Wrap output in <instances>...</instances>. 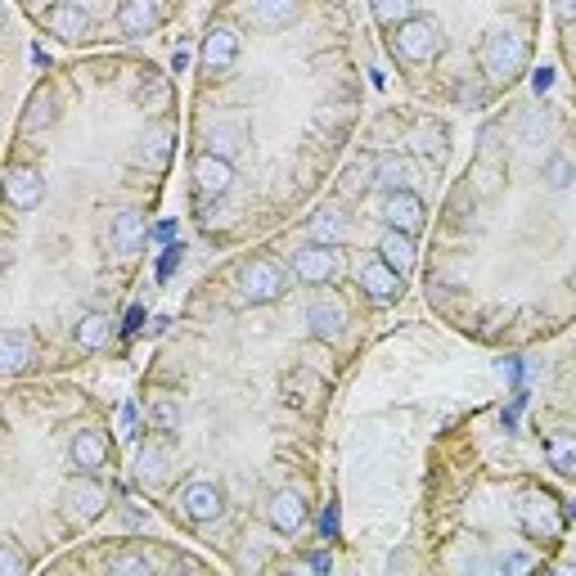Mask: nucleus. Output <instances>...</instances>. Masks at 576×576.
<instances>
[{
  "label": "nucleus",
  "mask_w": 576,
  "mask_h": 576,
  "mask_svg": "<svg viewBox=\"0 0 576 576\" xmlns=\"http://www.w3.org/2000/svg\"><path fill=\"white\" fill-rule=\"evenodd\" d=\"M189 176H194V189L198 194H207V198H221L225 189L234 185V162L230 158H221V153H198L194 158V167H189Z\"/></svg>",
  "instance_id": "obj_6"
},
{
  "label": "nucleus",
  "mask_w": 576,
  "mask_h": 576,
  "mask_svg": "<svg viewBox=\"0 0 576 576\" xmlns=\"http://www.w3.org/2000/svg\"><path fill=\"white\" fill-rule=\"evenodd\" d=\"M369 185H374V162H351V167L342 171L338 194H342V198H365Z\"/></svg>",
  "instance_id": "obj_27"
},
{
  "label": "nucleus",
  "mask_w": 576,
  "mask_h": 576,
  "mask_svg": "<svg viewBox=\"0 0 576 576\" xmlns=\"http://www.w3.org/2000/svg\"><path fill=\"white\" fill-rule=\"evenodd\" d=\"M239 140H243V131H239V126H225V131H216V135H212V153H221V158H230V153L239 149Z\"/></svg>",
  "instance_id": "obj_34"
},
{
  "label": "nucleus",
  "mask_w": 576,
  "mask_h": 576,
  "mask_svg": "<svg viewBox=\"0 0 576 576\" xmlns=\"http://www.w3.org/2000/svg\"><path fill=\"white\" fill-rule=\"evenodd\" d=\"M338 270L342 257L333 252V243H306V248L293 252V275L302 284H329V279H338Z\"/></svg>",
  "instance_id": "obj_4"
},
{
  "label": "nucleus",
  "mask_w": 576,
  "mask_h": 576,
  "mask_svg": "<svg viewBox=\"0 0 576 576\" xmlns=\"http://www.w3.org/2000/svg\"><path fill=\"white\" fill-rule=\"evenodd\" d=\"M149 419H153V428H158V432H176L180 428V410L171 401H153Z\"/></svg>",
  "instance_id": "obj_32"
},
{
  "label": "nucleus",
  "mask_w": 576,
  "mask_h": 576,
  "mask_svg": "<svg viewBox=\"0 0 576 576\" xmlns=\"http://www.w3.org/2000/svg\"><path fill=\"white\" fill-rule=\"evenodd\" d=\"M545 450H549V464H554L558 473H576V432H554Z\"/></svg>",
  "instance_id": "obj_26"
},
{
  "label": "nucleus",
  "mask_w": 576,
  "mask_h": 576,
  "mask_svg": "<svg viewBox=\"0 0 576 576\" xmlns=\"http://www.w3.org/2000/svg\"><path fill=\"white\" fill-rule=\"evenodd\" d=\"M54 122V99L50 90H36L32 99H27V113H23V126L32 131V126H50Z\"/></svg>",
  "instance_id": "obj_29"
},
{
  "label": "nucleus",
  "mask_w": 576,
  "mask_h": 576,
  "mask_svg": "<svg viewBox=\"0 0 576 576\" xmlns=\"http://www.w3.org/2000/svg\"><path fill=\"white\" fill-rule=\"evenodd\" d=\"M378 257L383 261H392L396 270H410L414 261H419V248H414V234H405V230H392V225H387V234L383 239H378Z\"/></svg>",
  "instance_id": "obj_20"
},
{
  "label": "nucleus",
  "mask_w": 576,
  "mask_h": 576,
  "mask_svg": "<svg viewBox=\"0 0 576 576\" xmlns=\"http://www.w3.org/2000/svg\"><path fill=\"white\" fill-rule=\"evenodd\" d=\"M383 221L392 225V230L414 234V230L423 225V198L414 194V189H387V198H383Z\"/></svg>",
  "instance_id": "obj_8"
},
{
  "label": "nucleus",
  "mask_w": 576,
  "mask_h": 576,
  "mask_svg": "<svg viewBox=\"0 0 576 576\" xmlns=\"http://www.w3.org/2000/svg\"><path fill=\"white\" fill-rule=\"evenodd\" d=\"M36 356V342L27 338L23 329H9L5 338H0V369L5 374H18V369H27V360Z\"/></svg>",
  "instance_id": "obj_22"
},
{
  "label": "nucleus",
  "mask_w": 576,
  "mask_h": 576,
  "mask_svg": "<svg viewBox=\"0 0 576 576\" xmlns=\"http://www.w3.org/2000/svg\"><path fill=\"white\" fill-rule=\"evenodd\" d=\"M306 567H315V572H329V567H333V558L324 554V549H311V554H306Z\"/></svg>",
  "instance_id": "obj_36"
},
{
  "label": "nucleus",
  "mask_w": 576,
  "mask_h": 576,
  "mask_svg": "<svg viewBox=\"0 0 576 576\" xmlns=\"http://www.w3.org/2000/svg\"><path fill=\"white\" fill-rule=\"evenodd\" d=\"M149 149H153V158H167V149H171V131H153L149 135Z\"/></svg>",
  "instance_id": "obj_35"
},
{
  "label": "nucleus",
  "mask_w": 576,
  "mask_h": 576,
  "mask_svg": "<svg viewBox=\"0 0 576 576\" xmlns=\"http://www.w3.org/2000/svg\"><path fill=\"white\" fill-rule=\"evenodd\" d=\"M527 567H531L527 554H509V558H504V572H527Z\"/></svg>",
  "instance_id": "obj_37"
},
{
  "label": "nucleus",
  "mask_w": 576,
  "mask_h": 576,
  "mask_svg": "<svg viewBox=\"0 0 576 576\" xmlns=\"http://www.w3.org/2000/svg\"><path fill=\"white\" fill-rule=\"evenodd\" d=\"M369 9L383 27H401L405 18H414V0H369Z\"/></svg>",
  "instance_id": "obj_28"
},
{
  "label": "nucleus",
  "mask_w": 576,
  "mask_h": 576,
  "mask_svg": "<svg viewBox=\"0 0 576 576\" xmlns=\"http://www.w3.org/2000/svg\"><path fill=\"white\" fill-rule=\"evenodd\" d=\"M558 14L572 18V14H576V0H558Z\"/></svg>",
  "instance_id": "obj_40"
},
{
  "label": "nucleus",
  "mask_w": 576,
  "mask_h": 576,
  "mask_svg": "<svg viewBox=\"0 0 576 576\" xmlns=\"http://www.w3.org/2000/svg\"><path fill=\"white\" fill-rule=\"evenodd\" d=\"M360 288L369 293V302L387 306V302H396V297L405 293V279H401V270H396L392 261L374 257V261H365V266H360Z\"/></svg>",
  "instance_id": "obj_5"
},
{
  "label": "nucleus",
  "mask_w": 576,
  "mask_h": 576,
  "mask_svg": "<svg viewBox=\"0 0 576 576\" xmlns=\"http://www.w3.org/2000/svg\"><path fill=\"white\" fill-rule=\"evenodd\" d=\"M545 180H549L554 189H567V185L576 180V167H572L567 158H549V162H545Z\"/></svg>",
  "instance_id": "obj_33"
},
{
  "label": "nucleus",
  "mask_w": 576,
  "mask_h": 576,
  "mask_svg": "<svg viewBox=\"0 0 576 576\" xmlns=\"http://www.w3.org/2000/svg\"><path fill=\"white\" fill-rule=\"evenodd\" d=\"M410 180H414L410 162L396 158V153H387V158L374 162V185H383V189H410Z\"/></svg>",
  "instance_id": "obj_24"
},
{
  "label": "nucleus",
  "mask_w": 576,
  "mask_h": 576,
  "mask_svg": "<svg viewBox=\"0 0 576 576\" xmlns=\"http://www.w3.org/2000/svg\"><path fill=\"white\" fill-rule=\"evenodd\" d=\"M68 455H72V468H81V473H95V468L108 464V446L99 432H77Z\"/></svg>",
  "instance_id": "obj_21"
},
{
  "label": "nucleus",
  "mask_w": 576,
  "mask_h": 576,
  "mask_svg": "<svg viewBox=\"0 0 576 576\" xmlns=\"http://www.w3.org/2000/svg\"><path fill=\"white\" fill-rule=\"evenodd\" d=\"M45 27H50V36H59V41H81V36L90 32V14L81 5H72V0H59V5L45 9Z\"/></svg>",
  "instance_id": "obj_13"
},
{
  "label": "nucleus",
  "mask_w": 576,
  "mask_h": 576,
  "mask_svg": "<svg viewBox=\"0 0 576 576\" xmlns=\"http://www.w3.org/2000/svg\"><path fill=\"white\" fill-rule=\"evenodd\" d=\"M522 63H527V45H522V36H513L509 27H495L482 41V72L491 81H513L522 72Z\"/></svg>",
  "instance_id": "obj_1"
},
{
  "label": "nucleus",
  "mask_w": 576,
  "mask_h": 576,
  "mask_svg": "<svg viewBox=\"0 0 576 576\" xmlns=\"http://www.w3.org/2000/svg\"><path fill=\"white\" fill-rule=\"evenodd\" d=\"M131 428H135V410L126 405V410H122V437H131Z\"/></svg>",
  "instance_id": "obj_39"
},
{
  "label": "nucleus",
  "mask_w": 576,
  "mask_h": 576,
  "mask_svg": "<svg viewBox=\"0 0 576 576\" xmlns=\"http://www.w3.org/2000/svg\"><path fill=\"white\" fill-rule=\"evenodd\" d=\"M108 239H113V248L122 252V257H131V252H140L144 239H149V221H144L140 212H117L113 225H108Z\"/></svg>",
  "instance_id": "obj_14"
},
{
  "label": "nucleus",
  "mask_w": 576,
  "mask_h": 576,
  "mask_svg": "<svg viewBox=\"0 0 576 576\" xmlns=\"http://www.w3.org/2000/svg\"><path fill=\"white\" fill-rule=\"evenodd\" d=\"M266 522L279 531V536H293V531H302L306 522V504L297 491H275L266 504Z\"/></svg>",
  "instance_id": "obj_12"
},
{
  "label": "nucleus",
  "mask_w": 576,
  "mask_h": 576,
  "mask_svg": "<svg viewBox=\"0 0 576 576\" xmlns=\"http://www.w3.org/2000/svg\"><path fill=\"white\" fill-rule=\"evenodd\" d=\"M518 518H522V527H527V536H558L563 531V518H558V509H554V500L549 495H527V500L518 504Z\"/></svg>",
  "instance_id": "obj_9"
},
{
  "label": "nucleus",
  "mask_w": 576,
  "mask_h": 576,
  "mask_svg": "<svg viewBox=\"0 0 576 576\" xmlns=\"http://www.w3.org/2000/svg\"><path fill=\"white\" fill-rule=\"evenodd\" d=\"M126 522H131V527H149V509H135V504H126Z\"/></svg>",
  "instance_id": "obj_38"
},
{
  "label": "nucleus",
  "mask_w": 576,
  "mask_h": 576,
  "mask_svg": "<svg viewBox=\"0 0 576 576\" xmlns=\"http://www.w3.org/2000/svg\"><path fill=\"white\" fill-rule=\"evenodd\" d=\"M108 572L113 576H149L153 563L144 554H117V558H108Z\"/></svg>",
  "instance_id": "obj_30"
},
{
  "label": "nucleus",
  "mask_w": 576,
  "mask_h": 576,
  "mask_svg": "<svg viewBox=\"0 0 576 576\" xmlns=\"http://www.w3.org/2000/svg\"><path fill=\"white\" fill-rule=\"evenodd\" d=\"M63 504H68V513L77 522H95L99 513L108 509V491L99 482H90V477H81V482L68 486V495H63Z\"/></svg>",
  "instance_id": "obj_10"
},
{
  "label": "nucleus",
  "mask_w": 576,
  "mask_h": 576,
  "mask_svg": "<svg viewBox=\"0 0 576 576\" xmlns=\"http://www.w3.org/2000/svg\"><path fill=\"white\" fill-rule=\"evenodd\" d=\"M342 324H347V315H342L338 297H311V302H306V329H311L315 338H338Z\"/></svg>",
  "instance_id": "obj_16"
},
{
  "label": "nucleus",
  "mask_w": 576,
  "mask_h": 576,
  "mask_svg": "<svg viewBox=\"0 0 576 576\" xmlns=\"http://www.w3.org/2000/svg\"><path fill=\"white\" fill-rule=\"evenodd\" d=\"M302 9V0H252V23L257 27H288Z\"/></svg>",
  "instance_id": "obj_23"
},
{
  "label": "nucleus",
  "mask_w": 576,
  "mask_h": 576,
  "mask_svg": "<svg viewBox=\"0 0 576 576\" xmlns=\"http://www.w3.org/2000/svg\"><path fill=\"white\" fill-rule=\"evenodd\" d=\"M180 513H185L189 522H216L225 513V495L216 482H189L185 491H180Z\"/></svg>",
  "instance_id": "obj_7"
},
{
  "label": "nucleus",
  "mask_w": 576,
  "mask_h": 576,
  "mask_svg": "<svg viewBox=\"0 0 576 576\" xmlns=\"http://www.w3.org/2000/svg\"><path fill=\"white\" fill-rule=\"evenodd\" d=\"M347 230H351V221H347V212H342L338 203H324L320 212L306 221L311 243H342V239H347Z\"/></svg>",
  "instance_id": "obj_18"
},
{
  "label": "nucleus",
  "mask_w": 576,
  "mask_h": 576,
  "mask_svg": "<svg viewBox=\"0 0 576 576\" xmlns=\"http://www.w3.org/2000/svg\"><path fill=\"white\" fill-rule=\"evenodd\" d=\"M234 59H239V32L230 23H216L203 36V63L207 68H230Z\"/></svg>",
  "instance_id": "obj_17"
},
{
  "label": "nucleus",
  "mask_w": 576,
  "mask_h": 576,
  "mask_svg": "<svg viewBox=\"0 0 576 576\" xmlns=\"http://www.w3.org/2000/svg\"><path fill=\"white\" fill-rule=\"evenodd\" d=\"M27 572V558L14 540H0V576H23Z\"/></svg>",
  "instance_id": "obj_31"
},
{
  "label": "nucleus",
  "mask_w": 576,
  "mask_h": 576,
  "mask_svg": "<svg viewBox=\"0 0 576 576\" xmlns=\"http://www.w3.org/2000/svg\"><path fill=\"white\" fill-rule=\"evenodd\" d=\"M158 23H162L158 0H122V9H117V27H122V36H149Z\"/></svg>",
  "instance_id": "obj_15"
},
{
  "label": "nucleus",
  "mask_w": 576,
  "mask_h": 576,
  "mask_svg": "<svg viewBox=\"0 0 576 576\" xmlns=\"http://www.w3.org/2000/svg\"><path fill=\"white\" fill-rule=\"evenodd\" d=\"M5 198L27 212V207H36L45 198V176L36 167H9L5 171Z\"/></svg>",
  "instance_id": "obj_11"
},
{
  "label": "nucleus",
  "mask_w": 576,
  "mask_h": 576,
  "mask_svg": "<svg viewBox=\"0 0 576 576\" xmlns=\"http://www.w3.org/2000/svg\"><path fill=\"white\" fill-rule=\"evenodd\" d=\"M284 288H288L284 270H279L270 257H252L239 266V293L248 297V302H257V306L275 302V297H284Z\"/></svg>",
  "instance_id": "obj_3"
},
{
  "label": "nucleus",
  "mask_w": 576,
  "mask_h": 576,
  "mask_svg": "<svg viewBox=\"0 0 576 576\" xmlns=\"http://www.w3.org/2000/svg\"><path fill=\"white\" fill-rule=\"evenodd\" d=\"M396 32V54L401 59H410V63H428V59H437L441 54V27L432 23V18H405L401 27H392Z\"/></svg>",
  "instance_id": "obj_2"
},
{
  "label": "nucleus",
  "mask_w": 576,
  "mask_h": 576,
  "mask_svg": "<svg viewBox=\"0 0 576 576\" xmlns=\"http://www.w3.org/2000/svg\"><path fill=\"white\" fill-rule=\"evenodd\" d=\"M135 477H140L144 486L167 482V455H162L158 446H144L140 455H135Z\"/></svg>",
  "instance_id": "obj_25"
},
{
  "label": "nucleus",
  "mask_w": 576,
  "mask_h": 576,
  "mask_svg": "<svg viewBox=\"0 0 576 576\" xmlns=\"http://www.w3.org/2000/svg\"><path fill=\"white\" fill-rule=\"evenodd\" d=\"M72 338H77V347L81 351H99V347H108V338H113V315H104V311H86L77 320V329H72Z\"/></svg>",
  "instance_id": "obj_19"
}]
</instances>
